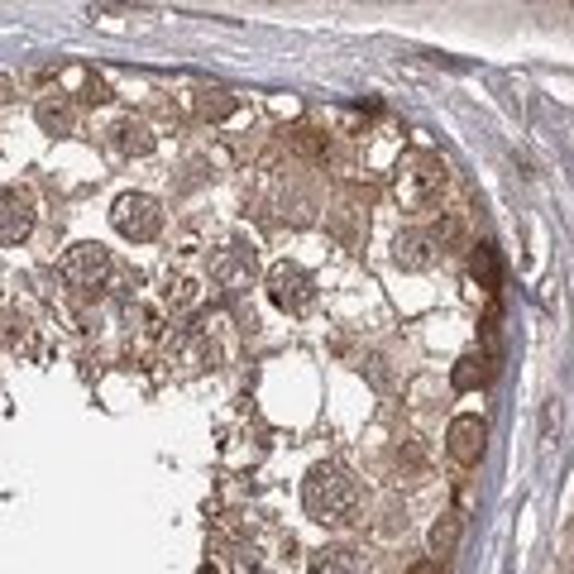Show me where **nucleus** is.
Here are the masks:
<instances>
[{
    "instance_id": "nucleus-15",
    "label": "nucleus",
    "mask_w": 574,
    "mask_h": 574,
    "mask_svg": "<svg viewBox=\"0 0 574 574\" xmlns=\"http://www.w3.org/2000/svg\"><path fill=\"white\" fill-rule=\"evenodd\" d=\"M474 278H479V287H498V254H493V244H479L474 249Z\"/></svg>"
},
{
    "instance_id": "nucleus-7",
    "label": "nucleus",
    "mask_w": 574,
    "mask_h": 574,
    "mask_svg": "<svg viewBox=\"0 0 574 574\" xmlns=\"http://www.w3.org/2000/svg\"><path fill=\"white\" fill-rule=\"evenodd\" d=\"M445 450H450V460L460 464H479L488 450V421L484 417H455L450 421V431H445Z\"/></svg>"
},
{
    "instance_id": "nucleus-12",
    "label": "nucleus",
    "mask_w": 574,
    "mask_h": 574,
    "mask_svg": "<svg viewBox=\"0 0 574 574\" xmlns=\"http://www.w3.org/2000/svg\"><path fill=\"white\" fill-rule=\"evenodd\" d=\"M488 378H493V359H488V354H464L460 364H455V388H460V393L479 388Z\"/></svg>"
},
{
    "instance_id": "nucleus-5",
    "label": "nucleus",
    "mask_w": 574,
    "mask_h": 574,
    "mask_svg": "<svg viewBox=\"0 0 574 574\" xmlns=\"http://www.w3.org/2000/svg\"><path fill=\"white\" fill-rule=\"evenodd\" d=\"M268 297H273V307H283L287 316H302V311L316 302V283H311L307 268L273 264L268 268Z\"/></svg>"
},
{
    "instance_id": "nucleus-6",
    "label": "nucleus",
    "mask_w": 574,
    "mask_h": 574,
    "mask_svg": "<svg viewBox=\"0 0 574 574\" xmlns=\"http://www.w3.org/2000/svg\"><path fill=\"white\" fill-rule=\"evenodd\" d=\"M34 197L24 187H0V244H24L34 235Z\"/></svg>"
},
{
    "instance_id": "nucleus-11",
    "label": "nucleus",
    "mask_w": 574,
    "mask_h": 574,
    "mask_svg": "<svg viewBox=\"0 0 574 574\" xmlns=\"http://www.w3.org/2000/svg\"><path fill=\"white\" fill-rule=\"evenodd\" d=\"M168 359H177V364H187V369H201L211 354H206V345H201L197 331H177L173 340H168Z\"/></svg>"
},
{
    "instance_id": "nucleus-3",
    "label": "nucleus",
    "mask_w": 574,
    "mask_h": 574,
    "mask_svg": "<svg viewBox=\"0 0 574 574\" xmlns=\"http://www.w3.org/2000/svg\"><path fill=\"white\" fill-rule=\"evenodd\" d=\"M111 273H115L111 249H106V244H96V240L72 244V249L63 254V278H67L72 287H82V292H96V287H106V283H111Z\"/></svg>"
},
{
    "instance_id": "nucleus-13",
    "label": "nucleus",
    "mask_w": 574,
    "mask_h": 574,
    "mask_svg": "<svg viewBox=\"0 0 574 574\" xmlns=\"http://www.w3.org/2000/svg\"><path fill=\"white\" fill-rule=\"evenodd\" d=\"M455 546H460V517L450 512V517H441V522L431 527V560H445V555H455Z\"/></svg>"
},
{
    "instance_id": "nucleus-18",
    "label": "nucleus",
    "mask_w": 574,
    "mask_h": 574,
    "mask_svg": "<svg viewBox=\"0 0 574 574\" xmlns=\"http://www.w3.org/2000/svg\"><path fill=\"white\" fill-rule=\"evenodd\" d=\"M407 574H441V560H417Z\"/></svg>"
},
{
    "instance_id": "nucleus-19",
    "label": "nucleus",
    "mask_w": 574,
    "mask_h": 574,
    "mask_svg": "<svg viewBox=\"0 0 574 574\" xmlns=\"http://www.w3.org/2000/svg\"><path fill=\"white\" fill-rule=\"evenodd\" d=\"M10 91H15V82H10V77H0V101H10Z\"/></svg>"
},
{
    "instance_id": "nucleus-4",
    "label": "nucleus",
    "mask_w": 574,
    "mask_h": 574,
    "mask_svg": "<svg viewBox=\"0 0 574 574\" xmlns=\"http://www.w3.org/2000/svg\"><path fill=\"white\" fill-rule=\"evenodd\" d=\"M111 221L125 240L149 244L158 230H163V206H158L154 197H144V192H125V197H115Z\"/></svg>"
},
{
    "instance_id": "nucleus-10",
    "label": "nucleus",
    "mask_w": 574,
    "mask_h": 574,
    "mask_svg": "<svg viewBox=\"0 0 574 574\" xmlns=\"http://www.w3.org/2000/svg\"><path fill=\"white\" fill-rule=\"evenodd\" d=\"M111 144H115V154L144 158L149 149H154V134H149V125H144V120H120V125L111 130Z\"/></svg>"
},
{
    "instance_id": "nucleus-8",
    "label": "nucleus",
    "mask_w": 574,
    "mask_h": 574,
    "mask_svg": "<svg viewBox=\"0 0 574 574\" xmlns=\"http://www.w3.org/2000/svg\"><path fill=\"white\" fill-rule=\"evenodd\" d=\"M393 259H398L402 268L421 273V268L436 264V244H431V235H421V230H407V235H398V244H393Z\"/></svg>"
},
{
    "instance_id": "nucleus-14",
    "label": "nucleus",
    "mask_w": 574,
    "mask_h": 574,
    "mask_svg": "<svg viewBox=\"0 0 574 574\" xmlns=\"http://www.w3.org/2000/svg\"><path fill=\"white\" fill-rule=\"evenodd\" d=\"M39 125H44L48 134H67V130H72V106L48 96L44 106H39Z\"/></svg>"
},
{
    "instance_id": "nucleus-2",
    "label": "nucleus",
    "mask_w": 574,
    "mask_h": 574,
    "mask_svg": "<svg viewBox=\"0 0 574 574\" xmlns=\"http://www.w3.org/2000/svg\"><path fill=\"white\" fill-rule=\"evenodd\" d=\"M445 192V163L436 154H407L393 177V197L402 211H426Z\"/></svg>"
},
{
    "instance_id": "nucleus-9",
    "label": "nucleus",
    "mask_w": 574,
    "mask_h": 574,
    "mask_svg": "<svg viewBox=\"0 0 574 574\" xmlns=\"http://www.w3.org/2000/svg\"><path fill=\"white\" fill-rule=\"evenodd\" d=\"M311 574H369V565L350 546H326V551L311 555Z\"/></svg>"
},
{
    "instance_id": "nucleus-17",
    "label": "nucleus",
    "mask_w": 574,
    "mask_h": 574,
    "mask_svg": "<svg viewBox=\"0 0 574 574\" xmlns=\"http://www.w3.org/2000/svg\"><path fill=\"white\" fill-rule=\"evenodd\" d=\"M168 297H173L177 307H192L197 302V283H177V292H168Z\"/></svg>"
},
{
    "instance_id": "nucleus-1",
    "label": "nucleus",
    "mask_w": 574,
    "mask_h": 574,
    "mask_svg": "<svg viewBox=\"0 0 574 574\" xmlns=\"http://www.w3.org/2000/svg\"><path fill=\"white\" fill-rule=\"evenodd\" d=\"M354 503H359V488L354 479L340 469V464H316L302 484V508L316 517V522H350Z\"/></svg>"
},
{
    "instance_id": "nucleus-16",
    "label": "nucleus",
    "mask_w": 574,
    "mask_h": 574,
    "mask_svg": "<svg viewBox=\"0 0 574 574\" xmlns=\"http://www.w3.org/2000/svg\"><path fill=\"white\" fill-rule=\"evenodd\" d=\"M230 111H235V96H225V91H216V101H211V96L201 101V115H211V120H221V115H230Z\"/></svg>"
}]
</instances>
